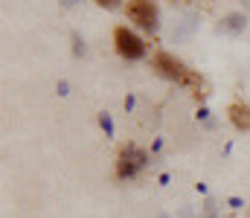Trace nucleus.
<instances>
[{"instance_id": "1", "label": "nucleus", "mask_w": 250, "mask_h": 218, "mask_svg": "<svg viewBox=\"0 0 250 218\" xmlns=\"http://www.w3.org/2000/svg\"><path fill=\"white\" fill-rule=\"evenodd\" d=\"M154 70H157V76H163V79H169V81L187 84V87H195V90L204 84L198 73H192L184 61H178V59L169 56V53H157V56H154Z\"/></svg>"}, {"instance_id": "2", "label": "nucleus", "mask_w": 250, "mask_h": 218, "mask_svg": "<svg viewBox=\"0 0 250 218\" xmlns=\"http://www.w3.org/2000/svg\"><path fill=\"white\" fill-rule=\"evenodd\" d=\"M128 20H134L140 29L146 32H157L160 26V18H157V6L151 0H128Z\"/></svg>"}, {"instance_id": "3", "label": "nucleus", "mask_w": 250, "mask_h": 218, "mask_svg": "<svg viewBox=\"0 0 250 218\" xmlns=\"http://www.w3.org/2000/svg\"><path fill=\"white\" fill-rule=\"evenodd\" d=\"M114 44H117V53H120L123 59L137 61V59L146 56V44H143V38H140L137 32H131L128 26H117V29H114Z\"/></svg>"}, {"instance_id": "4", "label": "nucleus", "mask_w": 250, "mask_h": 218, "mask_svg": "<svg viewBox=\"0 0 250 218\" xmlns=\"http://www.w3.org/2000/svg\"><path fill=\"white\" fill-rule=\"evenodd\" d=\"M146 163H148V154H146L143 148L125 145L123 151H120V160H117V178H120V180H131Z\"/></svg>"}, {"instance_id": "5", "label": "nucleus", "mask_w": 250, "mask_h": 218, "mask_svg": "<svg viewBox=\"0 0 250 218\" xmlns=\"http://www.w3.org/2000/svg\"><path fill=\"white\" fill-rule=\"evenodd\" d=\"M227 114H230V122H233L236 131H250V105L248 102H233L227 108Z\"/></svg>"}, {"instance_id": "6", "label": "nucleus", "mask_w": 250, "mask_h": 218, "mask_svg": "<svg viewBox=\"0 0 250 218\" xmlns=\"http://www.w3.org/2000/svg\"><path fill=\"white\" fill-rule=\"evenodd\" d=\"M245 26H248V18L245 15H227L218 29H224V32H242Z\"/></svg>"}, {"instance_id": "7", "label": "nucleus", "mask_w": 250, "mask_h": 218, "mask_svg": "<svg viewBox=\"0 0 250 218\" xmlns=\"http://www.w3.org/2000/svg\"><path fill=\"white\" fill-rule=\"evenodd\" d=\"M99 122H102V128H105V134L111 137V134H114V122H111V117H108V114H102V117H99Z\"/></svg>"}, {"instance_id": "8", "label": "nucleus", "mask_w": 250, "mask_h": 218, "mask_svg": "<svg viewBox=\"0 0 250 218\" xmlns=\"http://www.w3.org/2000/svg\"><path fill=\"white\" fill-rule=\"evenodd\" d=\"M96 6H102V9H117L120 6V0H93Z\"/></svg>"}, {"instance_id": "9", "label": "nucleus", "mask_w": 250, "mask_h": 218, "mask_svg": "<svg viewBox=\"0 0 250 218\" xmlns=\"http://www.w3.org/2000/svg\"><path fill=\"white\" fill-rule=\"evenodd\" d=\"M73 44H76V56H82V53H84V44H82L79 35H73Z\"/></svg>"}]
</instances>
